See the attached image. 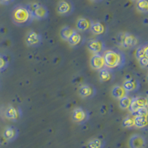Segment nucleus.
<instances>
[{
  "label": "nucleus",
  "instance_id": "1",
  "mask_svg": "<svg viewBox=\"0 0 148 148\" xmlns=\"http://www.w3.org/2000/svg\"><path fill=\"white\" fill-rule=\"evenodd\" d=\"M12 21L18 26H25L30 25L34 21L32 15L26 5H17L11 10Z\"/></svg>",
  "mask_w": 148,
  "mask_h": 148
},
{
  "label": "nucleus",
  "instance_id": "21",
  "mask_svg": "<svg viewBox=\"0 0 148 148\" xmlns=\"http://www.w3.org/2000/svg\"><path fill=\"white\" fill-rule=\"evenodd\" d=\"M136 56L138 59L142 58H147L148 56V47L147 45L145 44L138 47L136 53Z\"/></svg>",
  "mask_w": 148,
  "mask_h": 148
},
{
  "label": "nucleus",
  "instance_id": "4",
  "mask_svg": "<svg viewBox=\"0 0 148 148\" xmlns=\"http://www.w3.org/2000/svg\"><path fill=\"white\" fill-rule=\"evenodd\" d=\"M119 42L120 45L125 48H131L137 44V39L133 34L129 33H122L119 36Z\"/></svg>",
  "mask_w": 148,
  "mask_h": 148
},
{
  "label": "nucleus",
  "instance_id": "30",
  "mask_svg": "<svg viewBox=\"0 0 148 148\" xmlns=\"http://www.w3.org/2000/svg\"><path fill=\"white\" fill-rule=\"evenodd\" d=\"M14 0H0V5H8L14 2Z\"/></svg>",
  "mask_w": 148,
  "mask_h": 148
},
{
  "label": "nucleus",
  "instance_id": "14",
  "mask_svg": "<svg viewBox=\"0 0 148 148\" xmlns=\"http://www.w3.org/2000/svg\"><path fill=\"white\" fill-rule=\"evenodd\" d=\"M90 65L92 67V68H93L95 70H97V71H100V70L103 69L104 67H106L103 56L99 53L95 54L91 58Z\"/></svg>",
  "mask_w": 148,
  "mask_h": 148
},
{
  "label": "nucleus",
  "instance_id": "23",
  "mask_svg": "<svg viewBox=\"0 0 148 148\" xmlns=\"http://www.w3.org/2000/svg\"><path fill=\"white\" fill-rule=\"evenodd\" d=\"M112 78V75H111L110 70L104 67L103 69L99 71V79L102 82H106L110 81Z\"/></svg>",
  "mask_w": 148,
  "mask_h": 148
},
{
  "label": "nucleus",
  "instance_id": "28",
  "mask_svg": "<svg viewBox=\"0 0 148 148\" xmlns=\"http://www.w3.org/2000/svg\"><path fill=\"white\" fill-rule=\"evenodd\" d=\"M8 59L6 56L0 54V72L5 71L8 66Z\"/></svg>",
  "mask_w": 148,
  "mask_h": 148
},
{
  "label": "nucleus",
  "instance_id": "20",
  "mask_svg": "<svg viewBox=\"0 0 148 148\" xmlns=\"http://www.w3.org/2000/svg\"><path fill=\"white\" fill-rule=\"evenodd\" d=\"M90 30L94 34H102L105 31V27L101 22H92Z\"/></svg>",
  "mask_w": 148,
  "mask_h": 148
},
{
  "label": "nucleus",
  "instance_id": "8",
  "mask_svg": "<svg viewBox=\"0 0 148 148\" xmlns=\"http://www.w3.org/2000/svg\"><path fill=\"white\" fill-rule=\"evenodd\" d=\"M74 10L73 4L71 1H62L59 3L57 11L62 16H69Z\"/></svg>",
  "mask_w": 148,
  "mask_h": 148
},
{
  "label": "nucleus",
  "instance_id": "9",
  "mask_svg": "<svg viewBox=\"0 0 148 148\" xmlns=\"http://www.w3.org/2000/svg\"><path fill=\"white\" fill-rule=\"evenodd\" d=\"M26 43L30 47H38L42 43V37L38 33L31 31L26 36Z\"/></svg>",
  "mask_w": 148,
  "mask_h": 148
},
{
  "label": "nucleus",
  "instance_id": "5",
  "mask_svg": "<svg viewBox=\"0 0 148 148\" xmlns=\"http://www.w3.org/2000/svg\"><path fill=\"white\" fill-rule=\"evenodd\" d=\"M147 108V99L145 97L138 96L135 97L131 99V103L129 107V111L130 113H136L137 111L139 110L142 108Z\"/></svg>",
  "mask_w": 148,
  "mask_h": 148
},
{
  "label": "nucleus",
  "instance_id": "31",
  "mask_svg": "<svg viewBox=\"0 0 148 148\" xmlns=\"http://www.w3.org/2000/svg\"><path fill=\"white\" fill-rule=\"evenodd\" d=\"M91 1H92V2H101V1H102V0H91Z\"/></svg>",
  "mask_w": 148,
  "mask_h": 148
},
{
  "label": "nucleus",
  "instance_id": "17",
  "mask_svg": "<svg viewBox=\"0 0 148 148\" xmlns=\"http://www.w3.org/2000/svg\"><path fill=\"white\" fill-rule=\"evenodd\" d=\"M112 96L116 99L120 100L123 97L127 96V92L125 90L122 86H116L112 90Z\"/></svg>",
  "mask_w": 148,
  "mask_h": 148
},
{
  "label": "nucleus",
  "instance_id": "2",
  "mask_svg": "<svg viewBox=\"0 0 148 148\" xmlns=\"http://www.w3.org/2000/svg\"><path fill=\"white\" fill-rule=\"evenodd\" d=\"M107 68L110 70H120L125 64V56L118 51L109 50L103 56Z\"/></svg>",
  "mask_w": 148,
  "mask_h": 148
},
{
  "label": "nucleus",
  "instance_id": "25",
  "mask_svg": "<svg viewBox=\"0 0 148 148\" xmlns=\"http://www.w3.org/2000/svg\"><path fill=\"white\" fill-rule=\"evenodd\" d=\"M131 98H130L128 96L123 97L119 100V107L122 110L129 109V107L131 103Z\"/></svg>",
  "mask_w": 148,
  "mask_h": 148
},
{
  "label": "nucleus",
  "instance_id": "32",
  "mask_svg": "<svg viewBox=\"0 0 148 148\" xmlns=\"http://www.w3.org/2000/svg\"><path fill=\"white\" fill-rule=\"evenodd\" d=\"M133 1H135V2H138V0H133Z\"/></svg>",
  "mask_w": 148,
  "mask_h": 148
},
{
  "label": "nucleus",
  "instance_id": "3",
  "mask_svg": "<svg viewBox=\"0 0 148 148\" xmlns=\"http://www.w3.org/2000/svg\"><path fill=\"white\" fill-rule=\"evenodd\" d=\"M34 19L36 20H45L48 17L49 10L43 5L39 3H30L26 5Z\"/></svg>",
  "mask_w": 148,
  "mask_h": 148
},
{
  "label": "nucleus",
  "instance_id": "24",
  "mask_svg": "<svg viewBox=\"0 0 148 148\" xmlns=\"http://www.w3.org/2000/svg\"><path fill=\"white\" fill-rule=\"evenodd\" d=\"M82 40V36L80 35L79 33L75 31V33H74V34L71 36V38L68 39V42H69L71 45L77 46L81 43Z\"/></svg>",
  "mask_w": 148,
  "mask_h": 148
},
{
  "label": "nucleus",
  "instance_id": "16",
  "mask_svg": "<svg viewBox=\"0 0 148 148\" xmlns=\"http://www.w3.org/2000/svg\"><path fill=\"white\" fill-rule=\"evenodd\" d=\"M147 115H137L134 116L135 127L137 128H145L147 126Z\"/></svg>",
  "mask_w": 148,
  "mask_h": 148
},
{
  "label": "nucleus",
  "instance_id": "7",
  "mask_svg": "<svg viewBox=\"0 0 148 148\" xmlns=\"http://www.w3.org/2000/svg\"><path fill=\"white\" fill-rule=\"evenodd\" d=\"M128 146L130 148H146L147 140L142 135H133L128 141Z\"/></svg>",
  "mask_w": 148,
  "mask_h": 148
},
{
  "label": "nucleus",
  "instance_id": "26",
  "mask_svg": "<svg viewBox=\"0 0 148 148\" xmlns=\"http://www.w3.org/2000/svg\"><path fill=\"white\" fill-rule=\"evenodd\" d=\"M137 4V8L139 11L142 12V13H145L147 14L148 12V2L147 0H138V2H136Z\"/></svg>",
  "mask_w": 148,
  "mask_h": 148
},
{
  "label": "nucleus",
  "instance_id": "27",
  "mask_svg": "<svg viewBox=\"0 0 148 148\" xmlns=\"http://www.w3.org/2000/svg\"><path fill=\"white\" fill-rule=\"evenodd\" d=\"M122 126L125 128H128V129L134 127V117H132V116H127V117H126L125 119L123 120Z\"/></svg>",
  "mask_w": 148,
  "mask_h": 148
},
{
  "label": "nucleus",
  "instance_id": "18",
  "mask_svg": "<svg viewBox=\"0 0 148 148\" xmlns=\"http://www.w3.org/2000/svg\"><path fill=\"white\" fill-rule=\"evenodd\" d=\"M91 24H92V22L90 19L87 18H82L78 21L77 28L82 31H86L90 29Z\"/></svg>",
  "mask_w": 148,
  "mask_h": 148
},
{
  "label": "nucleus",
  "instance_id": "6",
  "mask_svg": "<svg viewBox=\"0 0 148 148\" xmlns=\"http://www.w3.org/2000/svg\"><path fill=\"white\" fill-rule=\"evenodd\" d=\"M90 116L88 111L82 108H76L73 110L72 114V119L73 121L77 124L82 125L86 121H88Z\"/></svg>",
  "mask_w": 148,
  "mask_h": 148
},
{
  "label": "nucleus",
  "instance_id": "12",
  "mask_svg": "<svg viewBox=\"0 0 148 148\" xmlns=\"http://www.w3.org/2000/svg\"><path fill=\"white\" fill-rule=\"evenodd\" d=\"M4 116L7 119L11 120V121H17L21 118L22 113H21V111L16 108L10 106L5 109Z\"/></svg>",
  "mask_w": 148,
  "mask_h": 148
},
{
  "label": "nucleus",
  "instance_id": "10",
  "mask_svg": "<svg viewBox=\"0 0 148 148\" xmlns=\"http://www.w3.org/2000/svg\"><path fill=\"white\" fill-rule=\"evenodd\" d=\"M79 95L84 99H92L96 93V88L91 84H84L79 90Z\"/></svg>",
  "mask_w": 148,
  "mask_h": 148
},
{
  "label": "nucleus",
  "instance_id": "13",
  "mask_svg": "<svg viewBox=\"0 0 148 148\" xmlns=\"http://www.w3.org/2000/svg\"><path fill=\"white\" fill-rule=\"evenodd\" d=\"M3 138L8 141H13L18 136V130L14 126L7 127L4 130Z\"/></svg>",
  "mask_w": 148,
  "mask_h": 148
},
{
  "label": "nucleus",
  "instance_id": "22",
  "mask_svg": "<svg viewBox=\"0 0 148 148\" xmlns=\"http://www.w3.org/2000/svg\"><path fill=\"white\" fill-rule=\"evenodd\" d=\"M105 141L101 138H93L88 144V148H104Z\"/></svg>",
  "mask_w": 148,
  "mask_h": 148
},
{
  "label": "nucleus",
  "instance_id": "19",
  "mask_svg": "<svg viewBox=\"0 0 148 148\" xmlns=\"http://www.w3.org/2000/svg\"><path fill=\"white\" fill-rule=\"evenodd\" d=\"M76 30L73 29L72 27H68V26H65L61 30L60 36L62 37V39H64L65 41H68V39L71 37V36L75 33Z\"/></svg>",
  "mask_w": 148,
  "mask_h": 148
},
{
  "label": "nucleus",
  "instance_id": "29",
  "mask_svg": "<svg viewBox=\"0 0 148 148\" xmlns=\"http://www.w3.org/2000/svg\"><path fill=\"white\" fill-rule=\"evenodd\" d=\"M139 61V64L142 68L146 69L148 66V58H142V59H138Z\"/></svg>",
  "mask_w": 148,
  "mask_h": 148
},
{
  "label": "nucleus",
  "instance_id": "11",
  "mask_svg": "<svg viewBox=\"0 0 148 148\" xmlns=\"http://www.w3.org/2000/svg\"><path fill=\"white\" fill-rule=\"evenodd\" d=\"M88 48L89 49L91 52L94 53L101 54L105 48V45L104 42L101 39H96L92 40L88 44Z\"/></svg>",
  "mask_w": 148,
  "mask_h": 148
},
{
  "label": "nucleus",
  "instance_id": "15",
  "mask_svg": "<svg viewBox=\"0 0 148 148\" xmlns=\"http://www.w3.org/2000/svg\"><path fill=\"white\" fill-rule=\"evenodd\" d=\"M122 87L125 88L127 92H133L139 89L140 83L137 79H128L124 82Z\"/></svg>",
  "mask_w": 148,
  "mask_h": 148
}]
</instances>
